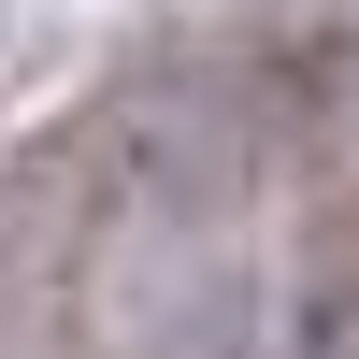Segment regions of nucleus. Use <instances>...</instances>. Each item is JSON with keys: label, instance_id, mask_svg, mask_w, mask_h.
Instances as JSON below:
<instances>
[{"label": "nucleus", "instance_id": "1", "mask_svg": "<svg viewBox=\"0 0 359 359\" xmlns=\"http://www.w3.org/2000/svg\"><path fill=\"white\" fill-rule=\"evenodd\" d=\"M345 144H359V72H345Z\"/></svg>", "mask_w": 359, "mask_h": 359}]
</instances>
